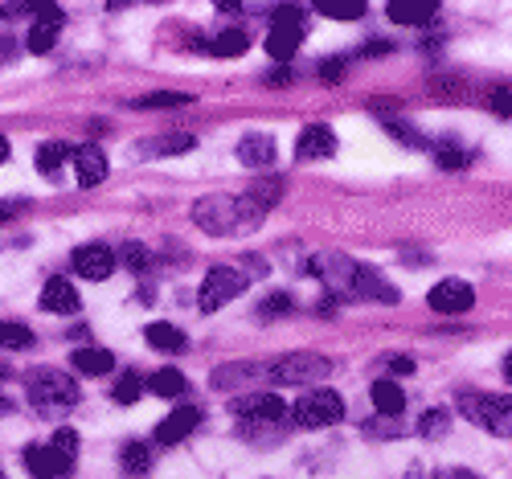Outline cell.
<instances>
[{"instance_id": "cell-1", "label": "cell", "mask_w": 512, "mask_h": 479, "mask_svg": "<svg viewBox=\"0 0 512 479\" xmlns=\"http://www.w3.org/2000/svg\"><path fill=\"white\" fill-rule=\"evenodd\" d=\"M193 222L213 234V238H226V234H250L254 222H250V213L242 209V197H222V193H213V197H201L193 205Z\"/></svg>"}, {"instance_id": "cell-2", "label": "cell", "mask_w": 512, "mask_h": 479, "mask_svg": "<svg viewBox=\"0 0 512 479\" xmlns=\"http://www.w3.org/2000/svg\"><path fill=\"white\" fill-rule=\"evenodd\" d=\"M459 414L467 422H476L480 430L496 434V439H512V394H476V389H463Z\"/></svg>"}, {"instance_id": "cell-3", "label": "cell", "mask_w": 512, "mask_h": 479, "mask_svg": "<svg viewBox=\"0 0 512 479\" xmlns=\"http://www.w3.org/2000/svg\"><path fill=\"white\" fill-rule=\"evenodd\" d=\"M25 389H29V402L37 410H46V414H58V410H70L78 406L82 398V389L74 377H66L62 369H33L25 377Z\"/></svg>"}, {"instance_id": "cell-4", "label": "cell", "mask_w": 512, "mask_h": 479, "mask_svg": "<svg viewBox=\"0 0 512 479\" xmlns=\"http://www.w3.org/2000/svg\"><path fill=\"white\" fill-rule=\"evenodd\" d=\"M287 418L295 430H324L345 418V402H340V394H332V389H312V394H304L287 410Z\"/></svg>"}, {"instance_id": "cell-5", "label": "cell", "mask_w": 512, "mask_h": 479, "mask_svg": "<svg viewBox=\"0 0 512 479\" xmlns=\"http://www.w3.org/2000/svg\"><path fill=\"white\" fill-rule=\"evenodd\" d=\"M267 377L275 385H320L324 377H332V361L320 357V353H291V357H279Z\"/></svg>"}, {"instance_id": "cell-6", "label": "cell", "mask_w": 512, "mask_h": 479, "mask_svg": "<svg viewBox=\"0 0 512 479\" xmlns=\"http://www.w3.org/2000/svg\"><path fill=\"white\" fill-rule=\"evenodd\" d=\"M304 13L300 9H291V5H283V9H275V25H271V33H267V54L275 58V62H287V58H295V50L304 46Z\"/></svg>"}, {"instance_id": "cell-7", "label": "cell", "mask_w": 512, "mask_h": 479, "mask_svg": "<svg viewBox=\"0 0 512 479\" xmlns=\"http://www.w3.org/2000/svg\"><path fill=\"white\" fill-rule=\"evenodd\" d=\"M246 287V275L242 267H213L201 283V295H197V308L201 312H222L226 303H234Z\"/></svg>"}, {"instance_id": "cell-8", "label": "cell", "mask_w": 512, "mask_h": 479, "mask_svg": "<svg viewBox=\"0 0 512 479\" xmlns=\"http://www.w3.org/2000/svg\"><path fill=\"white\" fill-rule=\"evenodd\" d=\"M357 267L361 263H353L349 254H320V258H312V275L332 291V295H340V299H349L353 295V279H357Z\"/></svg>"}, {"instance_id": "cell-9", "label": "cell", "mask_w": 512, "mask_h": 479, "mask_svg": "<svg viewBox=\"0 0 512 479\" xmlns=\"http://www.w3.org/2000/svg\"><path fill=\"white\" fill-rule=\"evenodd\" d=\"M70 267H74V275H82V279L103 283V279H111V271L119 267V258H115L111 246H103V242H87V246H78V250L70 254Z\"/></svg>"}, {"instance_id": "cell-10", "label": "cell", "mask_w": 512, "mask_h": 479, "mask_svg": "<svg viewBox=\"0 0 512 479\" xmlns=\"http://www.w3.org/2000/svg\"><path fill=\"white\" fill-rule=\"evenodd\" d=\"M230 410H234V418H242L246 426H263V422L287 418V406H283L279 394H238V398L230 402Z\"/></svg>"}, {"instance_id": "cell-11", "label": "cell", "mask_w": 512, "mask_h": 479, "mask_svg": "<svg viewBox=\"0 0 512 479\" xmlns=\"http://www.w3.org/2000/svg\"><path fill=\"white\" fill-rule=\"evenodd\" d=\"M426 303H431V312H439V316H459L476 303V287L463 283V279H443V283L431 287Z\"/></svg>"}, {"instance_id": "cell-12", "label": "cell", "mask_w": 512, "mask_h": 479, "mask_svg": "<svg viewBox=\"0 0 512 479\" xmlns=\"http://www.w3.org/2000/svg\"><path fill=\"white\" fill-rule=\"evenodd\" d=\"M25 467L33 479H62L74 471V459H66L54 447H25Z\"/></svg>"}, {"instance_id": "cell-13", "label": "cell", "mask_w": 512, "mask_h": 479, "mask_svg": "<svg viewBox=\"0 0 512 479\" xmlns=\"http://www.w3.org/2000/svg\"><path fill=\"white\" fill-rule=\"evenodd\" d=\"M197 426H201V410H197V406H181V410H173V414H168V418L156 426V443L173 447V443L189 439Z\"/></svg>"}, {"instance_id": "cell-14", "label": "cell", "mask_w": 512, "mask_h": 479, "mask_svg": "<svg viewBox=\"0 0 512 479\" xmlns=\"http://www.w3.org/2000/svg\"><path fill=\"white\" fill-rule=\"evenodd\" d=\"M349 299H373V303H398L402 291L394 283H386L373 267H357V279H353V295Z\"/></svg>"}, {"instance_id": "cell-15", "label": "cell", "mask_w": 512, "mask_h": 479, "mask_svg": "<svg viewBox=\"0 0 512 479\" xmlns=\"http://www.w3.org/2000/svg\"><path fill=\"white\" fill-rule=\"evenodd\" d=\"M78 291H74V283L70 279H62V275H54L46 287H41V308L46 312H54V316H74L78 312Z\"/></svg>"}, {"instance_id": "cell-16", "label": "cell", "mask_w": 512, "mask_h": 479, "mask_svg": "<svg viewBox=\"0 0 512 479\" xmlns=\"http://www.w3.org/2000/svg\"><path fill=\"white\" fill-rule=\"evenodd\" d=\"M74 172H78L82 189H95L107 177V156L95 144H82V148H74Z\"/></svg>"}, {"instance_id": "cell-17", "label": "cell", "mask_w": 512, "mask_h": 479, "mask_svg": "<svg viewBox=\"0 0 512 479\" xmlns=\"http://www.w3.org/2000/svg\"><path fill=\"white\" fill-rule=\"evenodd\" d=\"M332 152H336V136H332V127H324V123L304 127L300 144H295V156L300 160H328Z\"/></svg>"}, {"instance_id": "cell-18", "label": "cell", "mask_w": 512, "mask_h": 479, "mask_svg": "<svg viewBox=\"0 0 512 479\" xmlns=\"http://www.w3.org/2000/svg\"><path fill=\"white\" fill-rule=\"evenodd\" d=\"M238 160H242L246 168H267V164H275V140L263 136V132L242 136V144H238Z\"/></svg>"}, {"instance_id": "cell-19", "label": "cell", "mask_w": 512, "mask_h": 479, "mask_svg": "<svg viewBox=\"0 0 512 479\" xmlns=\"http://www.w3.org/2000/svg\"><path fill=\"white\" fill-rule=\"evenodd\" d=\"M144 336H148L152 348H160V353H185V348H189V336H185L177 324H164V320L148 324Z\"/></svg>"}, {"instance_id": "cell-20", "label": "cell", "mask_w": 512, "mask_h": 479, "mask_svg": "<svg viewBox=\"0 0 512 479\" xmlns=\"http://www.w3.org/2000/svg\"><path fill=\"white\" fill-rule=\"evenodd\" d=\"M70 365L78 373H87V377H103V373L115 369V353L111 348H78V353L70 357Z\"/></svg>"}, {"instance_id": "cell-21", "label": "cell", "mask_w": 512, "mask_h": 479, "mask_svg": "<svg viewBox=\"0 0 512 479\" xmlns=\"http://www.w3.org/2000/svg\"><path fill=\"white\" fill-rule=\"evenodd\" d=\"M373 406L381 418H398L406 410V389L398 381H377L373 385Z\"/></svg>"}, {"instance_id": "cell-22", "label": "cell", "mask_w": 512, "mask_h": 479, "mask_svg": "<svg viewBox=\"0 0 512 479\" xmlns=\"http://www.w3.org/2000/svg\"><path fill=\"white\" fill-rule=\"evenodd\" d=\"M263 377H267V369L259 361H246V365H222L218 373H213V385L218 389H238L246 381H263Z\"/></svg>"}, {"instance_id": "cell-23", "label": "cell", "mask_w": 512, "mask_h": 479, "mask_svg": "<svg viewBox=\"0 0 512 479\" xmlns=\"http://www.w3.org/2000/svg\"><path fill=\"white\" fill-rule=\"evenodd\" d=\"M250 50V33L246 29H222L218 37L209 41V54H218V58H242Z\"/></svg>"}, {"instance_id": "cell-24", "label": "cell", "mask_w": 512, "mask_h": 479, "mask_svg": "<svg viewBox=\"0 0 512 479\" xmlns=\"http://www.w3.org/2000/svg\"><path fill=\"white\" fill-rule=\"evenodd\" d=\"M148 389H152L156 398H181V394H189V381L177 369H156L148 377Z\"/></svg>"}, {"instance_id": "cell-25", "label": "cell", "mask_w": 512, "mask_h": 479, "mask_svg": "<svg viewBox=\"0 0 512 479\" xmlns=\"http://www.w3.org/2000/svg\"><path fill=\"white\" fill-rule=\"evenodd\" d=\"M66 160H74V148H70V144H62V140L41 144V152H37V168L46 172V177H58V168H62Z\"/></svg>"}, {"instance_id": "cell-26", "label": "cell", "mask_w": 512, "mask_h": 479, "mask_svg": "<svg viewBox=\"0 0 512 479\" xmlns=\"http://www.w3.org/2000/svg\"><path fill=\"white\" fill-rule=\"evenodd\" d=\"M193 148H197V136H189V132L160 136V140L144 144V152H152V156H181V152H193Z\"/></svg>"}, {"instance_id": "cell-27", "label": "cell", "mask_w": 512, "mask_h": 479, "mask_svg": "<svg viewBox=\"0 0 512 479\" xmlns=\"http://www.w3.org/2000/svg\"><path fill=\"white\" fill-rule=\"evenodd\" d=\"M119 459H123V471H127V475H136V479H144V475L152 471V455H148L144 443H127Z\"/></svg>"}, {"instance_id": "cell-28", "label": "cell", "mask_w": 512, "mask_h": 479, "mask_svg": "<svg viewBox=\"0 0 512 479\" xmlns=\"http://www.w3.org/2000/svg\"><path fill=\"white\" fill-rule=\"evenodd\" d=\"M447 426H451V414L447 410H426L418 418V434H422V439H443Z\"/></svg>"}, {"instance_id": "cell-29", "label": "cell", "mask_w": 512, "mask_h": 479, "mask_svg": "<svg viewBox=\"0 0 512 479\" xmlns=\"http://www.w3.org/2000/svg\"><path fill=\"white\" fill-rule=\"evenodd\" d=\"M185 103H193V95H185V91H156V95L136 99V107H140V111H156V107H185Z\"/></svg>"}, {"instance_id": "cell-30", "label": "cell", "mask_w": 512, "mask_h": 479, "mask_svg": "<svg viewBox=\"0 0 512 479\" xmlns=\"http://www.w3.org/2000/svg\"><path fill=\"white\" fill-rule=\"evenodd\" d=\"M140 398H144V377L123 373V377L115 381V402H119V406H132V402H140Z\"/></svg>"}, {"instance_id": "cell-31", "label": "cell", "mask_w": 512, "mask_h": 479, "mask_svg": "<svg viewBox=\"0 0 512 479\" xmlns=\"http://www.w3.org/2000/svg\"><path fill=\"white\" fill-rule=\"evenodd\" d=\"M54 41H58V25H41V21H33L25 46H29L33 54H50V50H54Z\"/></svg>"}, {"instance_id": "cell-32", "label": "cell", "mask_w": 512, "mask_h": 479, "mask_svg": "<svg viewBox=\"0 0 512 479\" xmlns=\"http://www.w3.org/2000/svg\"><path fill=\"white\" fill-rule=\"evenodd\" d=\"M119 263H123L127 271L144 275V271H148V263H152V254H148V246H140V242H127V246L119 250Z\"/></svg>"}, {"instance_id": "cell-33", "label": "cell", "mask_w": 512, "mask_h": 479, "mask_svg": "<svg viewBox=\"0 0 512 479\" xmlns=\"http://www.w3.org/2000/svg\"><path fill=\"white\" fill-rule=\"evenodd\" d=\"M33 344V328L25 324H0V348H29Z\"/></svg>"}, {"instance_id": "cell-34", "label": "cell", "mask_w": 512, "mask_h": 479, "mask_svg": "<svg viewBox=\"0 0 512 479\" xmlns=\"http://www.w3.org/2000/svg\"><path fill=\"white\" fill-rule=\"evenodd\" d=\"M435 17V5H426V9H402V5H390V21L394 25H426Z\"/></svg>"}, {"instance_id": "cell-35", "label": "cell", "mask_w": 512, "mask_h": 479, "mask_svg": "<svg viewBox=\"0 0 512 479\" xmlns=\"http://www.w3.org/2000/svg\"><path fill=\"white\" fill-rule=\"evenodd\" d=\"M361 430L365 434H373V439H398V418H369V422H361Z\"/></svg>"}, {"instance_id": "cell-36", "label": "cell", "mask_w": 512, "mask_h": 479, "mask_svg": "<svg viewBox=\"0 0 512 479\" xmlns=\"http://www.w3.org/2000/svg\"><path fill=\"white\" fill-rule=\"evenodd\" d=\"M291 308H295V299H291L287 291H275V295H267V299H263L259 316H287Z\"/></svg>"}, {"instance_id": "cell-37", "label": "cell", "mask_w": 512, "mask_h": 479, "mask_svg": "<svg viewBox=\"0 0 512 479\" xmlns=\"http://www.w3.org/2000/svg\"><path fill=\"white\" fill-rule=\"evenodd\" d=\"M54 451H62L66 459H74L78 455V434L70 430V426H62V430H54V443H50Z\"/></svg>"}, {"instance_id": "cell-38", "label": "cell", "mask_w": 512, "mask_h": 479, "mask_svg": "<svg viewBox=\"0 0 512 479\" xmlns=\"http://www.w3.org/2000/svg\"><path fill=\"white\" fill-rule=\"evenodd\" d=\"M439 168H447V172L467 168V152H463V148H455V144H443V148H439Z\"/></svg>"}, {"instance_id": "cell-39", "label": "cell", "mask_w": 512, "mask_h": 479, "mask_svg": "<svg viewBox=\"0 0 512 479\" xmlns=\"http://www.w3.org/2000/svg\"><path fill=\"white\" fill-rule=\"evenodd\" d=\"M488 107L496 115H512V91H508V86H492V91H488Z\"/></svg>"}, {"instance_id": "cell-40", "label": "cell", "mask_w": 512, "mask_h": 479, "mask_svg": "<svg viewBox=\"0 0 512 479\" xmlns=\"http://www.w3.org/2000/svg\"><path fill=\"white\" fill-rule=\"evenodd\" d=\"M386 132H390V136H398V140H402V144H410V148H426V140H422V136H414V127H410V123H394V119H390V123H386Z\"/></svg>"}, {"instance_id": "cell-41", "label": "cell", "mask_w": 512, "mask_h": 479, "mask_svg": "<svg viewBox=\"0 0 512 479\" xmlns=\"http://www.w3.org/2000/svg\"><path fill=\"white\" fill-rule=\"evenodd\" d=\"M324 17H336V21H357L365 13V5H349V9H340V5H320Z\"/></svg>"}, {"instance_id": "cell-42", "label": "cell", "mask_w": 512, "mask_h": 479, "mask_svg": "<svg viewBox=\"0 0 512 479\" xmlns=\"http://www.w3.org/2000/svg\"><path fill=\"white\" fill-rule=\"evenodd\" d=\"M340 74H345V58H324L320 62V78L324 82H340Z\"/></svg>"}, {"instance_id": "cell-43", "label": "cell", "mask_w": 512, "mask_h": 479, "mask_svg": "<svg viewBox=\"0 0 512 479\" xmlns=\"http://www.w3.org/2000/svg\"><path fill=\"white\" fill-rule=\"evenodd\" d=\"M29 209V201H0V226H9L13 217H21Z\"/></svg>"}, {"instance_id": "cell-44", "label": "cell", "mask_w": 512, "mask_h": 479, "mask_svg": "<svg viewBox=\"0 0 512 479\" xmlns=\"http://www.w3.org/2000/svg\"><path fill=\"white\" fill-rule=\"evenodd\" d=\"M381 361H386L390 373H414V361L406 353H390V357H381Z\"/></svg>"}, {"instance_id": "cell-45", "label": "cell", "mask_w": 512, "mask_h": 479, "mask_svg": "<svg viewBox=\"0 0 512 479\" xmlns=\"http://www.w3.org/2000/svg\"><path fill=\"white\" fill-rule=\"evenodd\" d=\"M435 479H480L476 471H463V467H443Z\"/></svg>"}, {"instance_id": "cell-46", "label": "cell", "mask_w": 512, "mask_h": 479, "mask_svg": "<svg viewBox=\"0 0 512 479\" xmlns=\"http://www.w3.org/2000/svg\"><path fill=\"white\" fill-rule=\"evenodd\" d=\"M17 54V46H13V37L9 33H0V62H9Z\"/></svg>"}, {"instance_id": "cell-47", "label": "cell", "mask_w": 512, "mask_h": 479, "mask_svg": "<svg viewBox=\"0 0 512 479\" xmlns=\"http://www.w3.org/2000/svg\"><path fill=\"white\" fill-rule=\"evenodd\" d=\"M390 50H394L390 41H369V46H365L361 54H373V58H377V54H390Z\"/></svg>"}, {"instance_id": "cell-48", "label": "cell", "mask_w": 512, "mask_h": 479, "mask_svg": "<svg viewBox=\"0 0 512 479\" xmlns=\"http://www.w3.org/2000/svg\"><path fill=\"white\" fill-rule=\"evenodd\" d=\"M267 82H271V86H283V82H291V70H287V66H283V70H271Z\"/></svg>"}, {"instance_id": "cell-49", "label": "cell", "mask_w": 512, "mask_h": 479, "mask_svg": "<svg viewBox=\"0 0 512 479\" xmlns=\"http://www.w3.org/2000/svg\"><path fill=\"white\" fill-rule=\"evenodd\" d=\"M9 152H13V148H9V140H5V136H0V164H5V160H9Z\"/></svg>"}, {"instance_id": "cell-50", "label": "cell", "mask_w": 512, "mask_h": 479, "mask_svg": "<svg viewBox=\"0 0 512 479\" xmlns=\"http://www.w3.org/2000/svg\"><path fill=\"white\" fill-rule=\"evenodd\" d=\"M504 381L512 385V353H508V361H504Z\"/></svg>"}, {"instance_id": "cell-51", "label": "cell", "mask_w": 512, "mask_h": 479, "mask_svg": "<svg viewBox=\"0 0 512 479\" xmlns=\"http://www.w3.org/2000/svg\"><path fill=\"white\" fill-rule=\"evenodd\" d=\"M406 479H422V467H410V475Z\"/></svg>"}, {"instance_id": "cell-52", "label": "cell", "mask_w": 512, "mask_h": 479, "mask_svg": "<svg viewBox=\"0 0 512 479\" xmlns=\"http://www.w3.org/2000/svg\"><path fill=\"white\" fill-rule=\"evenodd\" d=\"M0 377H5V369H0Z\"/></svg>"}, {"instance_id": "cell-53", "label": "cell", "mask_w": 512, "mask_h": 479, "mask_svg": "<svg viewBox=\"0 0 512 479\" xmlns=\"http://www.w3.org/2000/svg\"><path fill=\"white\" fill-rule=\"evenodd\" d=\"M0 479H5V475H0Z\"/></svg>"}]
</instances>
